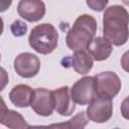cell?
I'll return each mask as SVG.
<instances>
[{
    "instance_id": "19",
    "label": "cell",
    "mask_w": 129,
    "mask_h": 129,
    "mask_svg": "<svg viewBox=\"0 0 129 129\" xmlns=\"http://www.w3.org/2000/svg\"><path fill=\"white\" fill-rule=\"evenodd\" d=\"M121 66L123 70L127 73H129V50L125 51L121 57Z\"/></svg>"
},
{
    "instance_id": "7",
    "label": "cell",
    "mask_w": 129,
    "mask_h": 129,
    "mask_svg": "<svg viewBox=\"0 0 129 129\" xmlns=\"http://www.w3.org/2000/svg\"><path fill=\"white\" fill-rule=\"evenodd\" d=\"M112 100L96 96V98L89 104L86 114L90 120L96 123H104L112 117Z\"/></svg>"
},
{
    "instance_id": "5",
    "label": "cell",
    "mask_w": 129,
    "mask_h": 129,
    "mask_svg": "<svg viewBox=\"0 0 129 129\" xmlns=\"http://www.w3.org/2000/svg\"><path fill=\"white\" fill-rule=\"evenodd\" d=\"M71 96L76 104H90L97 96L94 77H84L78 80L71 89Z\"/></svg>"
},
{
    "instance_id": "18",
    "label": "cell",
    "mask_w": 129,
    "mask_h": 129,
    "mask_svg": "<svg viewBox=\"0 0 129 129\" xmlns=\"http://www.w3.org/2000/svg\"><path fill=\"white\" fill-rule=\"evenodd\" d=\"M121 114L125 119L129 120V96L124 99L121 104Z\"/></svg>"
},
{
    "instance_id": "12",
    "label": "cell",
    "mask_w": 129,
    "mask_h": 129,
    "mask_svg": "<svg viewBox=\"0 0 129 129\" xmlns=\"http://www.w3.org/2000/svg\"><path fill=\"white\" fill-rule=\"evenodd\" d=\"M2 105H1V115H0V122L1 124L5 125L11 129H22V128H29L30 126L26 123L25 119L20 115L18 112L9 110L6 108L4 100L1 98Z\"/></svg>"
},
{
    "instance_id": "17",
    "label": "cell",
    "mask_w": 129,
    "mask_h": 129,
    "mask_svg": "<svg viewBox=\"0 0 129 129\" xmlns=\"http://www.w3.org/2000/svg\"><path fill=\"white\" fill-rule=\"evenodd\" d=\"M87 5L94 11H103L109 3V0H86Z\"/></svg>"
},
{
    "instance_id": "2",
    "label": "cell",
    "mask_w": 129,
    "mask_h": 129,
    "mask_svg": "<svg viewBox=\"0 0 129 129\" xmlns=\"http://www.w3.org/2000/svg\"><path fill=\"white\" fill-rule=\"evenodd\" d=\"M96 31V19L89 14L80 15L67 34L66 42L68 47L74 51L87 49L88 45L93 40Z\"/></svg>"
},
{
    "instance_id": "10",
    "label": "cell",
    "mask_w": 129,
    "mask_h": 129,
    "mask_svg": "<svg viewBox=\"0 0 129 129\" xmlns=\"http://www.w3.org/2000/svg\"><path fill=\"white\" fill-rule=\"evenodd\" d=\"M53 92L54 109L61 116H70L76 109V103L70 95V88L68 86L58 88Z\"/></svg>"
},
{
    "instance_id": "1",
    "label": "cell",
    "mask_w": 129,
    "mask_h": 129,
    "mask_svg": "<svg viewBox=\"0 0 129 129\" xmlns=\"http://www.w3.org/2000/svg\"><path fill=\"white\" fill-rule=\"evenodd\" d=\"M129 13L121 5L106 8L103 15V35L116 46L123 45L129 38Z\"/></svg>"
},
{
    "instance_id": "11",
    "label": "cell",
    "mask_w": 129,
    "mask_h": 129,
    "mask_svg": "<svg viewBox=\"0 0 129 129\" xmlns=\"http://www.w3.org/2000/svg\"><path fill=\"white\" fill-rule=\"evenodd\" d=\"M87 50L95 60L102 61L110 56L113 47H112V43L107 38L98 36L93 38V40L88 45Z\"/></svg>"
},
{
    "instance_id": "13",
    "label": "cell",
    "mask_w": 129,
    "mask_h": 129,
    "mask_svg": "<svg viewBox=\"0 0 129 129\" xmlns=\"http://www.w3.org/2000/svg\"><path fill=\"white\" fill-rule=\"evenodd\" d=\"M33 96V90L27 85H17L12 88L9 93V99L12 104L19 108L30 106Z\"/></svg>"
},
{
    "instance_id": "15",
    "label": "cell",
    "mask_w": 129,
    "mask_h": 129,
    "mask_svg": "<svg viewBox=\"0 0 129 129\" xmlns=\"http://www.w3.org/2000/svg\"><path fill=\"white\" fill-rule=\"evenodd\" d=\"M88 124V119L86 118L85 112H81L77 114L73 119L69 120L66 123H58V124H51L48 126H44L46 128H64V129H79L85 128Z\"/></svg>"
},
{
    "instance_id": "9",
    "label": "cell",
    "mask_w": 129,
    "mask_h": 129,
    "mask_svg": "<svg viewBox=\"0 0 129 129\" xmlns=\"http://www.w3.org/2000/svg\"><path fill=\"white\" fill-rule=\"evenodd\" d=\"M17 12L21 18L29 22H36L44 16L45 4L41 0H20Z\"/></svg>"
},
{
    "instance_id": "14",
    "label": "cell",
    "mask_w": 129,
    "mask_h": 129,
    "mask_svg": "<svg viewBox=\"0 0 129 129\" xmlns=\"http://www.w3.org/2000/svg\"><path fill=\"white\" fill-rule=\"evenodd\" d=\"M71 66L75 70V72L79 75H86L88 74L93 68V57L87 52L85 49L75 51L74 55L70 58Z\"/></svg>"
},
{
    "instance_id": "4",
    "label": "cell",
    "mask_w": 129,
    "mask_h": 129,
    "mask_svg": "<svg viewBox=\"0 0 129 129\" xmlns=\"http://www.w3.org/2000/svg\"><path fill=\"white\" fill-rule=\"evenodd\" d=\"M96 95L99 97L113 99L121 90V81L113 72H103L94 77Z\"/></svg>"
},
{
    "instance_id": "6",
    "label": "cell",
    "mask_w": 129,
    "mask_h": 129,
    "mask_svg": "<svg viewBox=\"0 0 129 129\" xmlns=\"http://www.w3.org/2000/svg\"><path fill=\"white\" fill-rule=\"evenodd\" d=\"M30 106L37 115L44 117L50 116L54 109L53 92L44 88L34 89Z\"/></svg>"
},
{
    "instance_id": "20",
    "label": "cell",
    "mask_w": 129,
    "mask_h": 129,
    "mask_svg": "<svg viewBox=\"0 0 129 129\" xmlns=\"http://www.w3.org/2000/svg\"><path fill=\"white\" fill-rule=\"evenodd\" d=\"M12 3V0H0V11L4 12L7 10Z\"/></svg>"
},
{
    "instance_id": "8",
    "label": "cell",
    "mask_w": 129,
    "mask_h": 129,
    "mask_svg": "<svg viewBox=\"0 0 129 129\" xmlns=\"http://www.w3.org/2000/svg\"><path fill=\"white\" fill-rule=\"evenodd\" d=\"M40 69L39 58L30 52H22L14 59V70L22 78L30 79L36 76Z\"/></svg>"
},
{
    "instance_id": "21",
    "label": "cell",
    "mask_w": 129,
    "mask_h": 129,
    "mask_svg": "<svg viewBox=\"0 0 129 129\" xmlns=\"http://www.w3.org/2000/svg\"><path fill=\"white\" fill-rule=\"evenodd\" d=\"M125 5H127V6H129V0H121Z\"/></svg>"
},
{
    "instance_id": "3",
    "label": "cell",
    "mask_w": 129,
    "mask_h": 129,
    "mask_svg": "<svg viewBox=\"0 0 129 129\" xmlns=\"http://www.w3.org/2000/svg\"><path fill=\"white\" fill-rule=\"evenodd\" d=\"M58 41V33L55 27L50 23L38 24L32 28L29 37V45L38 53L48 54L52 52Z\"/></svg>"
},
{
    "instance_id": "16",
    "label": "cell",
    "mask_w": 129,
    "mask_h": 129,
    "mask_svg": "<svg viewBox=\"0 0 129 129\" xmlns=\"http://www.w3.org/2000/svg\"><path fill=\"white\" fill-rule=\"evenodd\" d=\"M11 31L15 36H22L27 31V25L21 20H15L11 24Z\"/></svg>"
}]
</instances>
